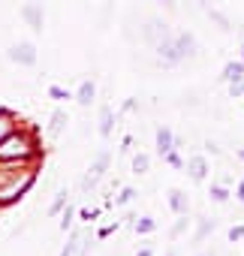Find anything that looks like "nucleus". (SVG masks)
I'll return each mask as SVG.
<instances>
[{
  "label": "nucleus",
  "mask_w": 244,
  "mask_h": 256,
  "mask_svg": "<svg viewBox=\"0 0 244 256\" xmlns=\"http://www.w3.org/2000/svg\"><path fill=\"white\" fill-rule=\"evenodd\" d=\"M108 163H112V154H108V151H100V154H96V160H94V166H90V169H88V175L82 178V190H90V187L106 175Z\"/></svg>",
  "instance_id": "f257e3e1"
},
{
  "label": "nucleus",
  "mask_w": 244,
  "mask_h": 256,
  "mask_svg": "<svg viewBox=\"0 0 244 256\" xmlns=\"http://www.w3.org/2000/svg\"><path fill=\"white\" fill-rule=\"evenodd\" d=\"M6 58H10L12 64L34 66V64H36V48H34V42H16V46H10Z\"/></svg>",
  "instance_id": "f03ea898"
},
{
  "label": "nucleus",
  "mask_w": 244,
  "mask_h": 256,
  "mask_svg": "<svg viewBox=\"0 0 244 256\" xmlns=\"http://www.w3.org/2000/svg\"><path fill=\"white\" fill-rule=\"evenodd\" d=\"M154 52H157V60H160L163 66H172V64H178V60H181L178 46H175V36H169V40L157 42V46H154Z\"/></svg>",
  "instance_id": "7ed1b4c3"
},
{
  "label": "nucleus",
  "mask_w": 244,
  "mask_h": 256,
  "mask_svg": "<svg viewBox=\"0 0 244 256\" xmlns=\"http://www.w3.org/2000/svg\"><path fill=\"white\" fill-rule=\"evenodd\" d=\"M142 36H145L151 46H157V42L169 40L172 34H169V24H166V22H157V18H151V22H148V28L142 30Z\"/></svg>",
  "instance_id": "20e7f679"
},
{
  "label": "nucleus",
  "mask_w": 244,
  "mask_h": 256,
  "mask_svg": "<svg viewBox=\"0 0 244 256\" xmlns=\"http://www.w3.org/2000/svg\"><path fill=\"white\" fill-rule=\"evenodd\" d=\"M28 154V142L22 136H12L0 145V160H10V157H24Z\"/></svg>",
  "instance_id": "39448f33"
},
{
  "label": "nucleus",
  "mask_w": 244,
  "mask_h": 256,
  "mask_svg": "<svg viewBox=\"0 0 244 256\" xmlns=\"http://www.w3.org/2000/svg\"><path fill=\"white\" fill-rule=\"evenodd\" d=\"M22 18L34 28V30H42V24H46V16H42V10H40V4H34V0H30V4H24L22 6Z\"/></svg>",
  "instance_id": "423d86ee"
},
{
  "label": "nucleus",
  "mask_w": 244,
  "mask_h": 256,
  "mask_svg": "<svg viewBox=\"0 0 244 256\" xmlns=\"http://www.w3.org/2000/svg\"><path fill=\"white\" fill-rule=\"evenodd\" d=\"M175 46H178V54H181V60L196 54V36H193V34H178V36H175Z\"/></svg>",
  "instance_id": "0eeeda50"
},
{
  "label": "nucleus",
  "mask_w": 244,
  "mask_h": 256,
  "mask_svg": "<svg viewBox=\"0 0 244 256\" xmlns=\"http://www.w3.org/2000/svg\"><path fill=\"white\" fill-rule=\"evenodd\" d=\"M187 175H190L193 181H205V175H208V160H205V157H190V160H187Z\"/></svg>",
  "instance_id": "6e6552de"
},
{
  "label": "nucleus",
  "mask_w": 244,
  "mask_h": 256,
  "mask_svg": "<svg viewBox=\"0 0 244 256\" xmlns=\"http://www.w3.org/2000/svg\"><path fill=\"white\" fill-rule=\"evenodd\" d=\"M157 151L166 157L169 151H175V136H172V130H169V126H160V130H157Z\"/></svg>",
  "instance_id": "1a4fd4ad"
},
{
  "label": "nucleus",
  "mask_w": 244,
  "mask_h": 256,
  "mask_svg": "<svg viewBox=\"0 0 244 256\" xmlns=\"http://www.w3.org/2000/svg\"><path fill=\"white\" fill-rule=\"evenodd\" d=\"M169 205H172L175 214H187V208H190L187 193H184V190H169Z\"/></svg>",
  "instance_id": "9d476101"
},
{
  "label": "nucleus",
  "mask_w": 244,
  "mask_h": 256,
  "mask_svg": "<svg viewBox=\"0 0 244 256\" xmlns=\"http://www.w3.org/2000/svg\"><path fill=\"white\" fill-rule=\"evenodd\" d=\"M112 126H114V114H112L108 106H102V108H100V136H102V139L112 136Z\"/></svg>",
  "instance_id": "9b49d317"
},
{
  "label": "nucleus",
  "mask_w": 244,
  "mask_h": 256,
  "mask_svg": "<svg viewBox=\"0 0 244 256\" xmlns=\"http://www.w3.org/2000/svg\"><path fill=\"white\" fill-rule=\"evenodd\" d=\"M238 78H244V60H232V64H226L223 66V82H238Z\"/></svg>",
  "instance_id": "f8f14e48"
},
{
  "label": "nucleus",
  "mask_w": 244,
  "mask_h": 256,
  "mask_svg": "<svg viewBox=\"0 0 244 256\" xmlns=\"http://www.w3.org/2000/svg\"><path fill=\"white\" fill-rule=\"evenodd\" d=\"M94 96H96L94 82H82V88H78V94H76V102H78V106H90Z\"/></svg>",
  "instance_id": "ddd939ff"
},
{
  "label": "nucleus",
  "mask_w": 244,
  "mask_h": 256,
  "mask_svg": "<svg viewBox=\"0 0 244 256\" xmlns=\"http://www.w3.org/2000/svg\"><path fill=\"white\" fill-rule=\"evenodd\" d=\"M70 124V118H66V112L64 108H58L54 114H52V126H48V136H60V130Z\"/></svg>",
  "instance_id": "4468645a"
},
{
  "label": "nucleus",
  "mask_w": 244,
  "mask_h": 256,
  "mask_svg": "<svg viewBox=\"0 0 244 256\" xmlns=\"http://www.w3.org/2000/svg\"><path fill=\"white\" fill-rule=\"evenodd\" d=\"M154 229H157V220H154V217L136 220V232H139V235H148V232H154Z\"/></svg>",
  "instance_id": "2eb2a0df"
},
{
  "label": "nucleus",
  "mask_w": 244,
  "mask_h": 256,
  "mask_svg": "<svg viewBox=\"0 0 244 256\" xmlns=\"http://www.w3.org/2000/svg\"><path fill=\"white\" fill-rule=\"evenodd\" d=\"M148 166H151V160H148V154H136V157H133V172H136V175H142V172H148Z\"/></svg>",
  "instance_id": "dca6fc26"
},
{
  "label": "nucleus",
  "mask_w": 244,
  "mask_h": 256,
  "mask_svg": "<svg viewBox=\"0 0 244 256\" xmlns=\"http://www.w3.org/2000/svg\"><path fill=\"white\" fill-rule=\"evenodd\" d=\"M208 196H211L214 202H226V199H229V190H226L223 184H211V193H208Z\"/></svg>",
  "instance_id": "f3484780"
},
{
  "label": "nucleus",
  "mask_w": 244,
  "mask_h": 256,
  "mask_svg": "<svg viewBox=\"0 0 244 256\" xmlns=\"http://www.w3.org/2000/svg\"><path fill=\"white\" fill-rule=\"evenodd\" d=\"M208 232H214V220H202L199 223V232H196V241H202Z\"/></svg>",
  "instance_id": "a211bd4d"
},
{
  "label": "nucleus",
  "mask_w": 244,
  "mask_h": 256,
  "mask_svg": "<svg viewBox=\"0 0 244 256\" xmlns=\"http://www.w3.org/2000/svg\"><path fill=\"white\" fill-rule=\"evenodd\" d=\"M136 199V190L133 187H127V190H120V196H118V205H130Z\"/></svg>",
  "instance_id": "6ab92c4d"
},
{
  "label": "nucleus",
  "mask_w": 244,
  "mask_h": 256,
  "mask_svg": "<svg viewBox=\"0 0 244 256\" xmlns=\"http://www.w3.org/2000/svg\"><path fill=\"white\" fill-rule=\"evenodd\" d=\"M66 196H70V193H66V190H60V193H58V199H54V205L48 208V214H58V211L64 208V202H66Z\"/></svg>",
  "instance_id": "aec40b11"
},
{
  "label": "nucleus",
  "mask_w": 244,
  "mask_h": 256,
  "mask_svg": "<svg viewBox=\"0 0 244 256\" xmlns=\"http://www.w3.org/2000/svg\"><path fill=\"white\" fill-rule=\"evenodd\" d=\"M229 241L235 244V241H244V226H232L229 229Z\"/></svg>",
  "instance_id": "412c9836"
},
{
  "label": "nucleus",
  "mask_w": 244,
  "mask_h": 256,
  "mask_svg": "<svg viewBox=\"0 0 244 256\" xmlns=\"http://www.w3.org/2000/svg\"><path fill=\"white\" fill-rule=\"evenodd\" d=\"M229 94H232V96H244V78L232 82V84H229Z\"/></svg>",
  "instance_id": "4be33fe9"
},
{
  "label": "nucleus",
  "mask_w": 244,
  "mask_h": 256,
  "mask_svg": "<svg viewBox=\"0 0 244 256\" xmlns=\"http://www.w3.org/2000/svg\"><path fill=\"white\" fill-rule=\"evenodd\" d=\"M76 244H78V235H72V238H70V244L64 247V253H60V256H72V253H76Z\"/></svg>",
  "instance_id": "5701e85b"
},
{
  "label": "nucleus",
  "mask_w": 244,
  "mask_h": 256,
  "mask_svg": "<svg viewBox=\"0 0 244 256\" xmlns=\"http://www.w3.org/2000/svg\"><path fill=\"white\" fill-rule=\"evenodd\" d=\"M211 18H214V22L220 24V30H229V22H226V18H223L220 12H211Z\"/></svg>",
  "instance_id": "b1692460"
},
{
  "label": "nucleus",
  "mask_w": 244,
  "mask_h": 256,
  "mask_svg": "<svg viewBox=\"0 0 244 256\" xmlns=\"http://www.w3.org/2000/svg\"><path fill=\"white\" fill-rule=\"evenodd\" d=\"M70 223H72V208H66V214H64V220H60V229L66 232V229H70Z\"/></svg>",
  "instance_id": "393cba45"
},
{
  "label": "nucleus",
  "mask_w": 244,
  "mask_h": 256,
  "mask_svg": "<svg viewBox=\"0 0 244 256\" xmlns=\"http://www.w3.org/2000/svg\"><path fill=\"white\" fill-rule=\"evenodd\" d=\"M205 148H208V151H211V154H220V145H217V142H211V139H208V142H205Z\"/></svg>",
  "instance_id": "a878e982"
},
{
  "label": "nucleus",
  "mask_w": 244,
  "mask_h": 256,
  "mask_svg": "<svg viewBox=\"0 0 244 256\" xmlns=\"http://www.w3.org/2000/svg\"><path fill=\"white\" fill-rule=\"evenodd\" d=\"M235 193H238V202H244V181H238V190Z\"/></svg>",
  "instance_id": "bb28decb"
},
{
  "label": "nucleus",
  "mask_w": 244,
  "mask_h": 256,
  "mask_svg": "<svg viewBox=\"0 0 244 256\" xmlns=\"http://www.w3.org/2000/svg\"><path fill=\"white\" fill-rule=\"evenodd\" d=\"M160 4H163V6H175V0H160Z\"/></svg>",
  "instance_id": "cd10ccee"
},
{
  "label": "nucleus",
  "mask_w": 244,
  "mask_h": 256,
  "mask_svg": "<svg viewBox=\"0 0 244 256\" xmlns=\"http://www.w3.org/2000/svg\"><path fill=\"white\" fill-rule=\"evenodd\" d=\"M136 256H151V250H139V253H136Z\"/></svg>",
  "instance_id": "c85d7f7f"
},
{
  "label": "nucleus",
  "mask_w": 244,
  "mask_h": 256,
  "mask_svg": "<svg viewBox=\"0 0 244 256\" xmlns=\"http://www.w3.org/2000/svg\"><path fill=\"white\" fill-rule=\"evenodd\" d=\"M238 157H241V160H244V148H241V151H238Z\"/></svg>",
  "instance_id": "c756f323"
},
{
  "label": "nucleus",
  "mask_w": 244,
  "mask_h": 256,
  "mask_svg": "<svg viewBox=\"0 0 244 256\" xmlns=\"http://www.w3.org/2000/svg\"><path fill=\"white\" fill-rule=\"evenodd\" d=\"M166 256H178V253H175V250H169V253H166Z\"/></svg>",
  "instance_id": "7c9ffc66"
},
{
  "label": "nucleus",
  "mask_w": 244,
  "mask_h": 256,
  "mask_svg": "<svg viewBox=\"0 0 244 256\" xmlns=\"http://www.w3.org/2000/svg\"><path fill=\"white\" fill-rule=\"evenodd\" d=\"M241 60H244V46H241Z\"/></svg>",
  "instance_id": "2f4dec72"
},
{
  "label": "nucleus",
  "mask_w": 244,
  "mask_h": 256,
  "mask_svg": "<svg viewBox=\"0 0 244 256\" xmlns=\"http://www.w3.org/2000/svg\"><path fill=\"white\" fill-rule=\"evenodd\" d=\"M34 4H40V0H34Z\"/></svg>",
  "instance_id": "473e14b6"
}]
</instances>
